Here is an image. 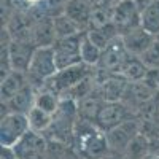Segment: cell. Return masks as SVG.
Returning a JSON list of instances; mask_svg holds the SVG:
<instances>
[{
	"label": "cell",
	"instance_id": "cell-15",
	"mask_svg": "<svg viewBox=\"0 0 159 159\" xmlns=\"http://www.w3.org/2000/svg\"><path fill=\"white\" fill-rule=\"evenodd\" d=\"M92 10L94 8L89 5L88 0H67L64 5L62 13L67 15L75 24H78L81 27V30L88 32L91 16H92Z\"/></svg>",
	"mask_w": 159,
	"mask_h": 159
},
{
	"label": "cell",
	"instance_id": "cell-31",
	"mask_svg": "<svg viewBox=\"0 0 159 159\" xmlns=\"http://www.w3.org/2000/svg\"><path fill=\"white\" fill-rule=\"evenodd\" d=\"M121 159H132V157H126V156H123V157H121Z\"/></svg>",
	"mask_w": 159,
	"mask_h": 159
},
{
	"label": "cell",
	"instance_id": "cell-9",
	"mask_svg": "<svg viewBox=\"0 0 159 159\" xmlns=\"http://www.w3.org/2000/svg\"><path fill=\"white\" fill-rule=\"evenodd\" d=\"M140 132V121L139 118H132L129 121L119 124L118 127L105 132L107 134V140L110 145V151L113 156L123 157L126 150L129 148L130 142L135 139V135Z\"/></svg>",
	"mask_w": 159,
	"mask_h": 159
},
{
	"label": "cell",
	"instance_id": "cell-14",
	"mask_svg": "<svg viewBox=\"0 0 159 159\" xmlns=\"http://www.w3.org/2000/svg\"><path fill=\"white\" fill-rule=\"evenodd\" d=\"M121 40H123L126 49L130 52L132 56H139L140 57L143 52L150 48V45L153 43L154 35L150 34L147 29H143L140 25V27L121 35Z\"/></svg>",
	"mask_w": 159,
	"mask_h": 159
},
{
	"label": "cell",
	"instance_id": "cell-25",
	"mask_svg": "<svg viewBox=\"0 0 159 159\" xmlns=\"http://www.w3.org/2000/svg\"><path fill=\"white\" fill-rule=\"evenodd\" d=\"M100 57H102V48H99L88 37V34H84L81 42V62L89 65V67H97Z\"/></svg>",
	"mask_w": 159,
	"mask_h": 159
},
{
	"label": "cell",
	"instance_id": "cell-26",
	"mask_svg": "<svg viewBox=\"0 0 159 159\" xmlns=\"http://www.w3.org/2000/svg\"><path fill=\"white\" fill-rule=\"evenodd\" d=\"M140 59L147 64L151 70H159V35H154L153 43L140 56Z\"/></svg>",
	"mask_w": 159,
	"mask_h": 159
},
{
	"label": "cell",
	"instance_id": "cell-28",
	"mask_svg": "<svg viewBox=\"0 0 159 159\" xmlns=\"http://www.w3.org/2000/svg\"><path fill=\"white\" fill-rule=\"evenodd\" d=\"M150 76L153 78V81L157 84V88H159V70H151L150 72Z\"/></svg>",
	"mask_w": 159,
	"mask_h": 159
},
{
	"label": "cell",
	"instance_id": "cell-12",
	"mask_svg": "<svg viewBox=\"0 0 159 159\" xmlns=\"http://www.w3.org/2000/svg\"><path fill=\"white\" fill-rule=\"evenodd\" d=\"M13 38V37H11ZM38 46L32 42V40H11V43L8 46L10 52V61H11V67L16 72L25 73L30 65V61L34 57V52Z\"/></svg>",
	"mask_w": 159,
	"mask_h": 159
},
{
	"label": "cell",
	"instance_id": "cell-10",
	"mask_svg": "<svg viewBox=\"0 0 159 159\" xmlns=\"http://www.w3.org/2000/svg\"><path fill=\"white\" fill-rule=\"evenodd\" d=\"M129 56L130 52L126 49L121 37H118L107 48L102 49V57L96 69L103 73H121Z\"/></svg>",
	"mask_w": 159,
	"mask_h": 159
},
{
	"label": "cell",
	"instance_id": "cell-22",
	"mask_svg": "<svg viewBox=\"0 0 159 159\" xmlns=\"http://www.w3.org/2000/svg\"><path fill=\"white\" fill-rule=\"evenodd\" d=\"M142 27L153 35H159V0H151L142 10Z\"/></svg>",
	"mask_w": 159,
	"mask_h": 159
},
{
	"label": "cell",
	"instance_id": "cell-23",
	"mask_svg": "<svg viewBox=\"0 0 159 159\" xmlns=\"http://www.w3.org/2000/svg\"><path fill=\"white\" fill-rule=\"evenodd\" d=\"M88 37L94 42L99 48H107L115 38H118L119 37V34H118V30H116V27L113 25V22L111 24H108V25H103V27H97V29H89L88 32Z\"/></svg>",
	"mask_w": 159,
	"mask_h": 159
},
{
	"label": "cell",
	"instance_id": "cell-18",
	"mask_svg": "<svg viewBox=\"0 0 159 159\" xmlns=\"http://www.w3.org/2000/svg\"><path fill=\"white\" fill-rule=\"evenodd\" d=\"M27 75L22 72L13 70L7 76L2 78V84H0V97H2V103H8L18 92L27 84Z\"/></svg>",
	"mask_w": 159,
	"mask_h": 159
},
{
	"label": "cell",
	"instance_id": "cell-5",
	"mask_svg": "<svg viewBox=\"0 0 159 159\" xmlns=\"http://www.w3.org/2000/svg\"><path fill=\"white\" fill-rule=\"evenodd\" d=\"M30 130L27 115L8 111L0 119V145L2 148H13Z\"/></svg>",
	"mask_w": 159,
	"mask_h": 159
},
{
	"label": "cell",
	"instance_id": "cell-24",
	"mask_svg": "<svg viewBox=\"0 0 159 159\" xmlns=\"http://www.w3.org/2000/svg\"><path fill=\"white\" fill-rule=\"evenodd\" d=\"M54 29H56V37L57 38H67L76 34H81L84 30H81L78 24H75L67 15L64 13H59V15H54Z\"/></svg>",
	"mask_w": 159,
	"mask_h": 159
},
{
	"label": "cell",
	"instance_id": "cell-32",
	"mask_svg": "<svg viewBox=\"0 0 159 159\" xmlns=\"http://www.w3.org/2000/svg\"><path fill=\"white\" fill-rule=\"evenodd\" d=\"M111 2H113V3H116V2H119V0H111Z\"/></svg>",
	"mask_w": 159,
	"mask_h": 159
},
{
	"label": "cell",
	"instance_id": "cell-17",
	"mask_svg": "<svg viewBox=\"0 0 159 159\" xmlns=\"http://www.w3.org/2000/svg\"><path fill=\"white\" fill-rule=\"evenodd\" d=\"M35 97H37V89L30 83H27L8 103H2V108H7L5 113L16 111L27 115L35 107Z\"/></svg>",
	"mask_w": 159,
	"mask_h": 159
},
{
	"label": "cell",
	"instance_id": "cell-8",
	"mask_svg": "<svg viewBox=\"0 0 159 159\" xmlns=\"http://www.w3.org/2000/svg\"><path fill=\"white\" fill-rule=\"evenodd\" d=\"M84 34L86 32L56 40V43L52 45V51H54V57L59 69L81 64V42Z\"/></svg>",
	"mask_w": 159,
	"mask_h": 159
},
{
	"label": "cell",
	"instance_id": "cell-6",
	"mask_svg": "<svg viewBox=\"0 0 159 159\" xmlns=\"http://www.w3.org/2000/svg\"><path fill=\"white\" fill-rule=\"evenodd\" d=\"M11 151L16 159H49V140L43 134L29 130Z\"/></svg>",
	"mask_w": 159,
	"mask_h": 159
},
{
	"label": "cell",
	"instance_id": "cell-3",
	"mask_svg": "<svg viewBox=\"0 0 159 159\" xmlns=\"http://www.w3.org/2000/svg\"><path fill=\"white\" fill-rule=\"evenodd\" d=\"M57 70L59 67L54 57L52 46H40L35 49L25 75H27V81L38 91L45 86V83L49 78L56 75Z\"/></svg>",
	"mask_w": 159,
	"mask_h": 159
},
{
	"label": "cell",
	"instance_id": "cell-7",
	"mask_svg": "<svg viewBox=\"0 0 159 159\" xmlns=\"http://www.w3.org/2000/svg\"><path fill=\"white\" fill-rule=\"evenodd\" d=\"M111 22L121 37L142 25V10L134 0H119L113 5Z\"/></svg>",
	"mask_w": 159,
	"mask_h": 159
},
{
	"label": "cell",
	"instance_id": "cell-21",
	"mask_svg": "<svg viewBox=\"0 0 159 159\" xmlns=\"http://www.w3.org/2000/svg\"><path fill=\"white\" fill-rule=\"evenodd\" d=\"M27 119H29V126H30V130L34 132H38V134H46L48 129L51 127V123H52V115L38 108V107H34L29 113H27Z\"/></svg>",
	"mask_w": 159,
	"mask_h": 159
},
{
	"label": "cell",
	"instance_id": "cell-16",
	"mask_svg": "<svg viewBox=\"0 0 159 159\" xmlns=\"http://www.w3.org/2000/svg\"><path fill=\"white\" fill-rule=\"evenodd\" d=\"M103 97L100 96L99 89L96 88L94 91L88 94L86 97L76 100V105H78V116L80 119H84V121H89V123H94L97 121V116L103 107Z\"/></svg>",
	"mask_w": 159,
	"mask_h": 159
},
{
	"label": "cell",
	"instance_id": "cell-13",
	"mask_svg": "<svg viewBox=\"0 0 159 159\" xmlns=\"http://www.w3.org/2000/svg\"><path fill=\"white\" fill-rule=\"evenodd\" d=\"M56 29H54V18L43 15L35 19L34 30H32V42L40 46H52L56 43Z\"/></svg>",
	"mask_w": 159,
	"mask_h": 159
},
{
	"label": "cell",
	"instance_id": "cell-2",
	"mask_svg": "<svg viewBox=\"0 0 159 159\" xmlns=\"http://www.w3.org/2000/svg\"><path fill=\"white\" fill-rule=\"evenodd\" d=\"M78 105L76 100L70 97H64L57 111L52 115L51 127L46 132V139L56 143H62L67 147H73L75 127L78 123Z\"/></svg>",
	"mask_w": 159,
	"mask_h": 159
},
{
	"label": "cell",
	"instance_id": "cell-11",
	"mask_svg": "<svg viewBox=\"0 0 159 159\" xmlns=\"http://www.w3.org/2000/svg\"><path fill=\"white\" fill-rule=\"evenodd\" d=\"M132 118H137V115L124 102H105L97 116L96 126L103 132H108Z\"/></svg>",
	"mask_w": 159,
	"mask_h": 159
},
{
	"label": "cell",
	"instance_id": "cell-4",
	"mask_svg": "<svg viewBox=\"0 0 159 159\" xmlns=\"http://www.w3.org/2000/svg\"><path fill=\"white\" fill-rule=\"evenodd\" d=\"M92 73H94V67H89V65L83 62L76 65H70V67H65V69H59L56 75L45 83L43 88H48L51 91L57 92L61 97H64L69 91H72L76 84L89 78Z\"/></svg>",
	"mask_w": 159,
	"mask_h": 159
},
{
	"label": "cell",
	"instance_id": "cell-20",
	"mask_svg": "<svg viewBox=\"0 0 159 159\" xmlns=\"http://www.w3.org/2000/svg\"><path fill=\"white\" fill-rule=\"evenodd\" d=\"M62 102V97L57 92L51 91L48 88H42L37 91V97H35V107L42 108L51 115H54L59 108V105Z\"/></svg>",
	"mask_w": 159,
	"mask_h": 159
},
{
	"label": "cell",
	"instance_id": "cell-30",
	"mask_svg": "<svg viewBox=\"0 0 159 159\" xmlns=\"http://www.w3.org/2000/svg\"><path fill=\"white\" fill-rule=\"evenodd\" d=\"M105 159H121V157H118V156H113V154H110L108 157H105Z\"/></svg>",
	"mask_w": 159,
	"mask_h": 159
},
{
	"label": "cell",
	"instance_id": "cell-29",
	"mask_svg": "<svg viewBox=\"0 0 159 159\" xmlns=\"http://www.w3.org/2000/svg\"><path fill=\"white\" fill-rule=\"evenodd\" d=\"M134 2L139 5V8H140V10H143L145 7H147V5L151 2V0H134Z\"/></svg>",
	"mask_w": 159,
	"mask_h": 159
},
{
	"label": "cell",
	"instance_id": "cell-1",
	"mask_svg": "<svg viewBox=\"0 0 159 159\" xmlns=\"http://www.w3.org/2000/svg\"><path fill=\"white\" fill-rule=\"evenodd\" d=\"M72 148L78 159H105L111 154L107 134L94 123L80 118L75 127Z\"/></svg>",
	"mask_w": 159,
	"mask_h": 159
},
{
	"label": "cell",
	"instance_id": "cell-27",
	"mask_svg": "<svg viewBox=\"0 0 159 159\" xmlns=\"http://www.w3.org/2000/svg\"><path fill=\"white\" fill-rule=\"evenodd\" d=\"M89 5L92 8H97V7H102V5H107V3H113L111 0H88Z\"/></svg>",
	"mask_w": 159,
	"mask_h": 159
},
{
	"label": "cell",
	"instance_id": "cell-19",
	"mask_svg": "<svg viewBox=\"0 0 159 159\" xmlns=\"http://www.w3.org/2000/svg\"><path fill=\"white\" fill-rule=\"evenodd\" d=\"M150 72L151 69L145 64L139 56H129L124 69L121 72V75L127 80L129 83H137V81H142V80H147L150 76Z\"/></svg>",
	"mask_w": 159,
	"mask_h": 159
}]
</instances>
